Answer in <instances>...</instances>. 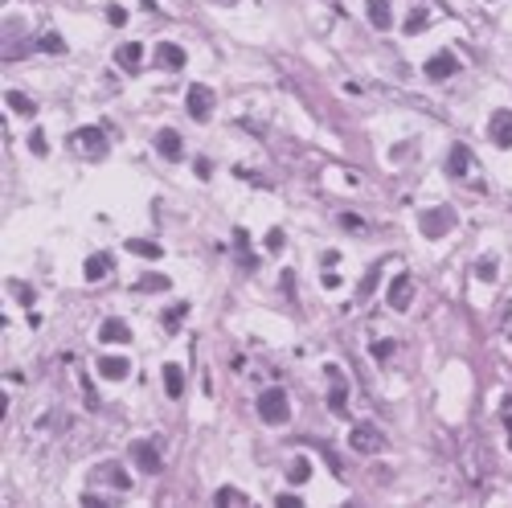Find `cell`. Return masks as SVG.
I'll return each mask as SVG.
<instances>
[{"label":"cell","mask_w":512,"mask_h":508,"mask_svg":"<svg viewBox=\"0 0 512 508\" xmlns=\"http://www.w3.org/2000/svg\"><path fill=\"white\" fill-rule=\"evenodd\" d=\"M369 25L373 29H390L394 25V13H390V0H369Z\"/></svg>","instance_id":"18"},{"label":"cell","mask_w":512,"mask_h":508,"mask_svg":"<svg viewBox=\"0 0 512 508\" xmlns=\"http://www.w3.org/2000/svg\"><path fill=\"white\" fill-rule=\"evenodd\" d=\"M283 246H287V242H283V230H271V234H267V250H271V254H279Z\"/></svg>","instance_id":"33"},{"label":"cell","mask_w":512,"mask_h":508,"mask_svg":"<svg viewBox=\"0 0 512 508\" xmlns=\"http://www.w3.org/2000/svg\"><path fill=\"white\" fill-rule=\"evenodd\" d=\"M258 418H262L267 426H287V418H291V402H287V393H283L279 386L258 393Z\"/></svg>","instance_id":"1"},{"label":"cell","mask_w":512,"mask_h":508,"mask_svg":"<svg viewBox=\"0 0 512 508\" xmlns=\"http://www.w3.org/2000/svg\"><path fill=\"white\" fill-rule=\"evenodd\" d=\"M210 172H213V164H210V160H197V176H201V181H205Z\"/></svg>","instance_id":"38"},{"label":"cell","mask_w":512,"mask_h":508,"mask_svg":"<svg viewBox=\"0 0 512 508\" xmlns=\"http://www.w3.org/2000/svg\"><path fill=\"white\" fill-rule=\"evenodd\" d=\"M70 144L82 152V156H107V136L98 127H78L70 136Z\"/></svg>","instance_id":"5"},{"label":"cell","mask_w":512,"mask_h":508,"mask_svg":"<svg viewBox=\"0 0 512 508\" xmlns=\"http://www.w3.org/2000/svg\"><path fill=\"white\" fill-rule=\"evenodd\" d=\"M185 308H188V304H177V308H172V312H168V320H164V324H168V328H177V324H181V320H185Z\"/></svg>","instance_id":"35"},{"label":"cell","mask_w":512,"mask_h":508,"mask_svg":"<svg viewBox=\"0 0 512 508\" xmlns=\"http://www.w3.org/2000/svg\"><path fill=\"white\" fill-rule=\"evenodd\" d=\"M390 353H394V340H377V344H373V357H377V361H390Z\"/></svg>","instance_id":"30"},{"label":"cell","mask_w":512,"mask_h":508,"mask_svg":"<svg viewBox=\"0 0 512 508\" xmlns=\"http://www.w3.org/2000/svg\"><path fill=\"white\" fill-rule=\"evenodd\" d=\"M156 152L164 160H181V131H172V127L156 131Z\"/></svg>","instance_id":"13"},{"label":"cell","mask_w":512,"mask_h":508,"mask_svg":"<svg viewBox=\"0 0 512 508\" xmlns=\"http://www.w3.org/2000/svg\"><path fill=\"white\" fill-rule=\"evenodd\" d=\"M156 62H160V70H181L185 66V49L177 46V41H164L156 49Z\"/></svg>","instance_id":"14"},{"label":"cell","mask_w":512,"mask_h":508,"mask_svg":"<svg viewBox=\"0 0 512 508\" xmlns=\"http://www.w3.org/2000/svg\"><path fill=\"white\" fill-rule=\"evenodd\" d=\"M164 389H168V398H181V393H185V373H181V365H164Z\"/></svg>","instance_id":"19"},{"label":"cell","mask_w":512,"mask_h":508,"mask_svg":"<svg viewBox=\"0 0 512 508\" xmlns=\"http://www.w3.org/2000/svg\"><path fill=\"white\" fill-rule=\"evenodd\" d=\"M340 226H345V230H352V234H361V230H365V221L357 218V214H345V218H340Z\"/></svg>","instance_id":"34"},{"label":"cell","mask_w":512,"mask_h":508,"mask_svg":"<svg viewBox=\"0 0 512 508\" xmlns=\"http://www.w3.org/2000/svg\"><path fill=\"white\" fill-rule=\"evenodd\" d=\"M488 136H492V144L496 148H512V111H492V119H488Z\"/></svg>","instance_id":"9"},{"label":"cell","mask_w":512,"mask_h":508,"mask_svg":"<svg viewBox=\"0 0 512 508\" xmlns=\"http://www.w3.org/2000/svg\"><path fill=\"white\" fill-rule=\"evenodd\" d=\"M37 49H46V53H66V41H62L58 33H46V37H41V46H37Z\"/></svg>","instance_id":"28"},{"label":"cell","mask_w":512,"mask_h":508,"mask_svg":"<svg viewBox=\"0 0 512 508\" xmlns=\"http://www.w3.org/2000/svg\"><path fill=\"white\" fill-rule=\"evenodd\" d=\"M349 447L352 451H361V455H377L381 447H385V438H381V431L377 426H369V422H357L349 431Z\"/></svg>","instance_id":"3"},{"label":"cell","mask_w":512,"mask_h":508,"mask_svg":"<svg viewBox=\"0 0 512 508\" xmlns=\"http://www.w3.org/2000/svg\"><path fill=\"white\" fill-rule=\"evenodd\" d=\"M98 340H107V344H127V340H132V328H127V320H119V315L103 320V324H98Z\"/></svg>","instance_id":"11"},{"label":"cell","mask_w":512,"mask_h":508,"mask_svg":"<svg viewBox=\"0 0 512 508\" xmlns=\"http://www.w3.org/2000/svg\"><path fill=\"white\" fill-rule=\"evenodd\" d=\"M136 291H168V275H148L136 283Z\"/></svg>","instance_id":"26"},{"label":"cell","mask_w":512,"mask_h":508,"mask_svg":"<svg viewBox=\"0 0 512 508\" xmlns=\"http://www.w3.org/2000/svg\"><path fill=\"white\" fill-rule=\"evenodd\" d=\"M324 373H328V382H332V389H328V406H332L336 414H345V402H349V386H345V373H340L336 365H328Z\"/></svg>","instance_id":"10"},{"label":"cell","mask_w":512,"mask_h":508,"mask_svg":"<svg viewBox=\"0 0 512 508\" xmlns=\"http://www.w3.org/2000/svg\"><path fill=\"white\" fill-rule=\"evenodd\" d=\"M426 21H430V8H410V17H406V25H402V29H406V33H410V37H414V33H422V29H426Z\"/></svg>","instance_id":"23"},{"label":"cell","mask_w":512,"mask_h":508,"mask_svg":"<svg viewBox=\"0 0 512 508\" xmlns=\"http://www.w3.org/2000/svg\"><path fill=\"white\" fill-rule=\"evenodd\" d=\"M107 21H111V25H127V8H119V4H107Z\"/></svg>","instance_id":"32"},{"label":"cell","mask_w":512,"mask_h":508,"mask_svg":"<svg viewBox=\"0 0 512 508\" xmlns=\"http://www.w3.org/2000/svg\"><path fill=\"white\" fill-rule=\"evenodd\" d=\"M127 250H132V254H140V259H160V254H164V246L160 242H148V238H132Z\"/></svg>","instance_id":"21"},{"label":"cell","mask_w":512,"mask_h":508,"mask_svg":"<svg viewBox=\"0 0 512 508\" xmlns=\"http://www.w3.org/2000/svg\"><path fill=\"white\" fill-rule=\"evenodd\" d=\"M377 275H381V266H373L369 275H365V283H361V299H369V291L377 287Z\"/></svg>","instance_id":"31"},{"label":"cell","mask_w":512,"mask_h":508,"mask_svg":"<svg viewBox=\"0 0 512 508\" xmlns=\"http://www.w3.org/2000/svg\"><path fill=\"white\" fill-rule=\"evenodd\" d=\"M459 70V58L451 53V49H442V53H435L426 66H422V74L430 78V82H442V78H451V74Z\"/></svg>","instance_id":"7"},{"label":"cell","mask_w":512,"mask_h":508,"mask_svg":"<svg viewBox=\"0 0 512 508\" xmlns=\"http://www.w3.org/2000/svg\"><path fill=\"white\" fill-rule=\"evenodd\" d=\"M320 279H324V287H340V275H332L328 266H324V275H320Z\"/></svg>","instance_id":"37"},{"label":"cell","mask_w":512,"mask_h":508,"mask_svg":"<svg viewBox=\"0 0 512 508\" xmlns=\"http://www.w3.org/2000/svg\"><path fill=\"white\" fill-rule=\"evenodd\" d=\"M188 115H193V119L197 123H205L213 115V91L210 86H205V82H197V86H188Z\"/></svg>","instance_id":"6"},{"label":"cell","mask_w":512,"mask_h":508,"mask_svg":"<svg viewBox=\"0 0 512 508\" xmlns=\"http://www.w3.org/2000/svg\"><path fill=\"white\" fill-rule=\"evenodd\" d=\"M98 480H107V484L119 488V492H127V488H132V476H127L119 463H98Z\"/></svg>","instance_id":"16"},{"label":"cell","mask_w":512,"mask_h":508,"mask_svg":"<svg viewBox=\"0 0 512 508\" xmlns=\"http://www.w3.org/2000/svg\"><path fill=\"white\" fill-rule=\"evenodd\" d=\"M307 476H312V463L307 460H295L287 467V480H291V484H307Z\"/></svg>","instance_id":"24"},{"label":"cell","mask_w":512,"mask_h":508,"mask_svg":"<svg viewBox=\"0 0 512 508\" xmlns=\"http://www.w3.org/2000/svg\"><path fill=\"white\" fill-rule=\"evenodd\" d=\"M132 460H136V467L148 471V476H160V471H164V460H160V451H156V443H152V438L132 443Z\"/></svg>","instance_id":"4"},{"label":"cell","mask_w":512,"mask_h":508,"mask_svg":"<svg viewBox=\"0 0 512 508\" xmlns=\"http://www.w3.org/2000/svg\"><path fill=\"white\" fill-rule=\"evenodd\" d=\"M504 431H508V447H512V414H504Z\"/></svg>","instance_id":"39"},{"label":"cell","mask_w":512,"mask_h":508,"mask_svg":"<svg viewBox=\"0 0 512 508\" xmlns=\"http://www.w3.org/2000/svg\"><path fill=\"white\" fill-rule=\"evenodd\" d=\"M82 271H87V279H91V283H98V279H107V271H111V259H107V254H91Z\"/></svg>","instance_id":"20"},{"label":"cell","mask_w":512,"mask_h":508,"mask_svg":"<svg viewBox=\"0 0 512 508\" xmlns=\"http://www.w3.org/2000/svg\"><path fill=\"white\" fill-rule=\"evenodd\" d=\"M98 377H107V382H123L127 373H132V361L127 357H98Z\"/></svg>","instance_id":"12"},{"label":"cell","mask_w":512,"mask_h":508,"mask_svg":"<svg viewBox=\"0 0 512 508\" xmlns=\"http://www.w3.org/2000/svg\"><path fill=\"white\" fill-rule=\"evenodd\" d=\"M29 152H33V156H46V152H49L46 131H33V136H29Z\"/></svg>","instance_id":"29"},{"label":"cell","mask_w":512,"mask_h":508,"mask_svg":"<svg viewBox=\"0 0 512 508\" xmlns=\"http://www.w3.org/2000/svg\"><path fill=\"white\" fill-rule=\"evenodd\" d=\"M217 504H246V492H238V488H217V496H213Z\"/></svg>","instance_id":"25"},{"label":"cell","mask_w":512,"mask_h":508,"mask_svg":"<svg viewBox=\"0 0 512 508\" xmlns=\"http://www.w3.org/2000/svg\"><path fill=\"white\" fill-rule=\"evenodd\" d=\"M496 271H500V266H496V259H480V263H475V275H480L484 283H492V279H496Z\"/></svg>","instance_id":"27"},{"label":"cell","mask_w":512,"mask_h":508,"mask_svg":"<svg viewBox=\"0 0 512 508\" xmlns=\"http://www.w3.org/2000/svg\"><path fill=\"white\" fill-rule=\"evenodd\" d=\"M13 291H17V295H21L25 304H29V308H33V291L25 287V283H13Z\"/></svg>","instance_id":"36"},{"label":"cell","mask_w":512,"mask_h":508,"mask_svg":"<svg viewBox=\"0 0 512 508\" xmlns=\"http://www.w3.org/2000/svg\"><path fill=\"white\" fill-rule=\"evenodd\" d=\"M115 62L123 66V70H140L143 46H140V41H127V46H119V49H115Z\"/></svg>","instance_id":"17"},{"label":"cell","mask_w":512,"mask_h":508,"mask_svg":"<svg viewBox=\"0 0 512 508\" xmlns=\"http://www.w3.org/2000/svg\"><path fill=\"white\" fill-rule=\"evenodd\" d=\"M447 169H451V176H467V172H471V148H467V144H455V148H451Z\"/></svg>","instance_id":"15"},{"label":"cell","mask_w":512,"mask_h":508,"mask_svg":"<svg viewBox=\"0 0 512 508\" xmlns=\"http://www.w3.org/2000/svg\"><path fill=\"white\" fill-rule=\"evenodd\" d=\"M385 299H390V308L394 312H406L410 308V299H414V279L410 275H394V283L385 291Z\"/></svg>","instance_id":"8"},{"label":"cell","mask_w":512,"mask_h":508,"mask_svg":"<svg viewBox=\"0 0 512 508\" xmlns=\"http://www.w3.org/2000/svg\"><path fill=\"white\" fill-rule=\"evenodd\" d=\"M4 103H8L17 115H33V111H37V103H33L29 95H21V91H8V95H4Z\"/></svg>","instance_id":"22"},{"label":"cell","mask_w":512,"mask_h":508,"mask_svg":"<svg viewBox=\"0 0 512 508\" xmlns=\"http://www.w3.org/2000/svg\"><path fill=\"white\" fill-rule=\"evenodd\" d=\"M418 230L435 242V238H447L451 230H455V214L451 209H442V205H435V209H422L418 214Z\"/></svg>","instance_id":"2"}]
</instances>
